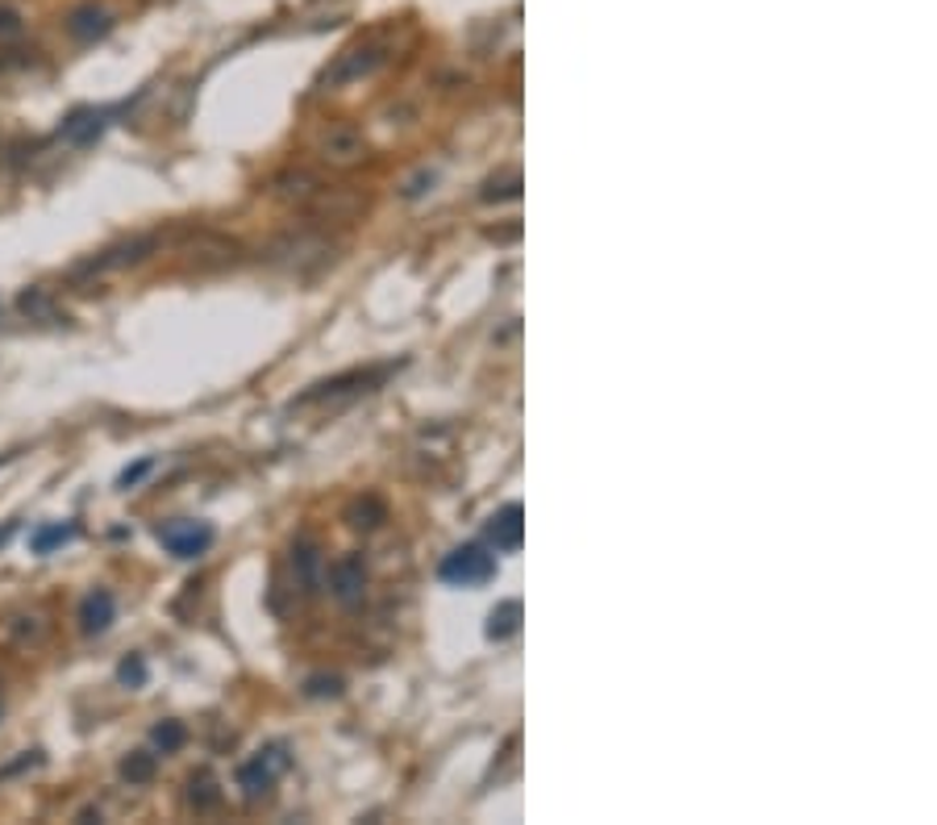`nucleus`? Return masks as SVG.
Segmentation results:
<instances>
[{
  "label": "nucleus",
  "instance_id": "1",
  "mask_svg": "<svg viewBox=\"0 0 937 825\" xmlns=\"http://www.w3.org/2000/svg\"><path fill=\"white\" fill-rule=\"evenodd\" d=\"M446 584H459V589H475V584H488L496 575V555H488L484 546H454L450 555L438 567Z\"/></svg>",
  "mask_w": 937,
  "mask_h": 825
},
{
  "label": "nucleus",
  "instance_id": "2",
  "mask_svg": "<svg viewBox=\"0 0 937 825\" xmlns=\"http://www.w3.org/2000/svg\"><path fill=\"white\" fill-rule=\"evenodd\" d=\"M283 767H288V751H283V747H267V751H258V755H251L238 767V788H242L251 801H258V797H267V792L276 788V779H280Z\"/></svg>",
  "mask_w": 937,
  "mask_h": 825
},
{
  "label": "nucleus",
  "instance_id": "3",
  "mask_svg": "<svg viewBox=\"0 0 937 825\" xmlns=\"http://www.w3.org/2000/svg\"><path fill=\"white\" fill-rule=\"evenodd\" d=\"M155 538L175 555V559H200L212 546V525L205 521H163Z\"/></svg>",
  "mask_w": 937,
  "mask_h": 825
},
{
  "label": "nucleus",
  "instance_id": "4",
  "mask_svg": "<svg viewBox=\"0 0 937 825\" xmlns=\"http://www.w3.org/2000/svg\"><path fill=\"white\" fill-rule=\"evenodd\" d=\"M388 376V367H372V372H346V376H333L313 384L305 397H296V409H308V404L321 401H338V397H351V392H372L379 379Z\"/></svg>",
  "mask_w": 937,
  "mask_h": 825
},
{
  "label": "nucleus",
  "instance_id": "5",
  "mask_svg": "<svg viewBox=\"0 0 937 825\" xmlns=\"http://www.w3.org/2000/svg\"><path fill=\"white\" fill-rule=\"evenodd\" d=\"M329 592L346 609L363 600V592H367V563H363V555H342L338 563L329 567Z\"/></svg>",
  "mask_w": 937,
  "mask_h": 825
},
{
  "label": "nucleus",
  "instance_id": "6",
  "mask_svg": "<svg viewBox=\"0 0 937 825\" xmlns=\"http://www.w3.org/2000/svg\"><path fill=\"white\" fill-rule=\"evenodd\" d=\"M109 29H113V17H109V9L96 4V0H88V4H80V9H71L68 13V34L75 43H96V38H105Z\"/></svg>",
  "mask_w": 937,
  "mask_h": 825
},
{
  "label": "nucleus",
  "instance_id": "7",
  "mask_svg": "<svg viewBox=\"0 0 937 825\" xmlns=\"http://www.w3.org/2000/svg\"><path fill=\"white\" fill-rule=\"evenodd\" d=\"M109 109H75L63 125H59V138H68L71 146H93L100 134H105V125H109Z\"/></svg>",
  "mask_w": 937,
  "mask_h": 825
},
{
  "label": "nucleus",
  "instance_id": "8",
  "mask_svg": "<svg viewBox=\"0 0 937 825\" xmlns=\"http://www.w3.org/2000/svg\"><path fill=\"white\" fill-rule=\"evenodd\" d=\"M113 617H118V600H113V592L109 589H96L80 600V630L88 638L105 634V630L113 626Z\"/></svg>",
  "mask_w": 937,
  "mask_h": 825
},
{
  "label": "nucleus",
  "instance_id": "9",
  "mask_svg": "<svg viewBox=\"0 0 937 825\" xmlns=\"http://www.w3.org/2000/svg\"><path fill=\"white\" fill-rule=\"evenodd\" d=\"M525 513H521V505H504L500 513H492V521H488V543L500 550V555H513L516 546H521V538H525Z\"/></svg>",
  "mask_w": 937,
  "mask_h": 825
},
{
  "label": "nucleus",
  "instance_id": "10",
  "mask_svg": "<svg viewBox=\"0 0 937 825\" xmlns=\"http://www.w3.org/2000/svg\"><path fill=\"white\" fill-rule=\"evenodd\" d=\"M155 251V238H134L125 246H113L105 255H96L93 263H84V271H118V267H130V263H142Z\"/></svg>",
  "mask_w": 937,
  "mask_h": 825
},
{
  "label": "nucleus",
  "instance_id": "11",
  "mask_svg": "<svg viewBox=\"0 0 937 825\" xmlns=\"http://www.w3.org/2000/svg\"><path fill=\"white\" fill-rule=\"evenodd\" d=\"M375 63H379V54H375L372 47H354L326 71V84L329 88H333V84H351V80H358V75H367Z\"/></svg>",
  "mask_w": 937,
  "mask_h": 825
},
{
  "label": "nucleus",
  "instance_id": "12",
  "mask_svg": "<svg viewBox=\"0 0 937 825\" xmlns=\"http://www.w3.org/2000/svg\"><path fill=\"white\" fill-rule=\"evenodd\" d=\"M187 804H192L196 813H212V809L221 804V788H217L212 772H196V776L187 779Z\"/></svg>",
  "mask_w": 937,
  "mask_h": 825
},
{
  "label": "nucleus",
  "instance_id": "13",
  "mask_svg": "<svg viewBox=\"0 0 937 825\" xmlns=\"http://www.w3.org/2000/svg\"><path fill=\"white\" fill-rule=\"evenodd\" d=\"M71 538H75V525H71V521H54V525H42V530L29 534V550H34V555H50V550L68 546Z\"/></svg>",
  "mask_w": 937,
  "mask_h": 825
},
{
  "label": "nucleus",
  "instance_id": "14",
  "mask_svg": "<svg viewBox=\"0 0 937 825\" xmlns=\"http://www.w3.org/2000/svg\"><path fill=\"white\" fill-rule=\"evenodd\" d=\"M516 626H521V605H516V600H500L492 614H488V638H492V642L513 638Z\"/></svg>",
  "mask_w": 937,
  "mask_h": 825
},
{
  "label": "nucleus",
  "instance_id": "15",
  "mask_svg": "<svg viewBox=\"0 0 937 825\" xmlns=\"http://www.w3.org/2000/svg\"><path fill=\"white\" fill-rule=\"evenodd\" d=\"M159 772V759L150 755V751H134V755L121 759V779L125 784H150Z\"/></svg>",
  "mask_w": 937,
  "mask_h": 825
},
{
  "label": "nucleus",
  "instance_id": "16",
  "mask_svg": "<svg viewBox=\"0 0 937 825\" xmlns=\"http://www.w3.org/2000/svg\"><path fill=\"white\" fill-rule=\"evenodd\" d=\"M292 563H296V571H301V584H305V592L317 589V567H321V559H317V546L301 543L296 550H292Z\"/></svg>",
  "mask_w": 937,
  "mask_h": 825
},
{
  "label": "nucleus",
  "instance_id": "17",
  "mask_svg": "<svg viewBox=\"0 0 937 825\" xmlns=\"http://www.w3.org/2000/svg\"><path fill=\"white\" fill-rule=\"evenodd\" d=\"M17 308H22L29 321H54V305H50V296L42 292V288H29V292H22Z\"/></svg>",
  "mask_w": 937,
  "mask_h": 825
},
{
  "label": "nucleus",
  "instance_id": "18",
  "mask_svg": "<svg viewBox=\"0 0 937 825\" xmlns=\"http://www.w3.org/2000/svg\"><path fill=\"white\" fill-rule=\"evenodd\" d=\"M150 738H155V747H159L163 755H171V751H180V747H184L187 730L180 726V721H163V726H155V730H150Z\"/></svg>",
  "mask_w": 937,
  "mask_h": 825
},
{
  "label": "nucleus",
  "instance_id": "19",
  "mask_svg": "<svg viewBox=\"0 0 937 825\" xmlns=\"http://www.w3.org/2000/svg\"><path fill=\"white\" fill-rule=\"evenodd\" d=\"M513 196H521V175H516V171L484 184V201H488V205H492V201H513Z\"/></svg>",
  "mask_w": 937,
  "mask_h": 825
},
{
  "label": "nucleus",
  "instance_id": "20",
  "mask_svg": "<svg viewBox=\"0 0 937 825\" xmlns=\"http://www.w3.org/2000/svg\"><path fill=\"white\" fill-rule=\"evenodd\" d=\"M118 680H121L125 688H142V684H146V659H142V655H130V659H121Z\"/></svg>",
  "mask_w": 937,
  "mask_h": 825
},
{
  "label": "nucleus",
  "instance_id": "21",
  "mask_svg": "<svg viewBox=\"0 0 937 825\" xmlns=\"http://www.w3.org/2000/svg\"><path fill=\"white\" fill-rule=\"evenodd\" d=\"M326 150L333 155V159L351 163L354 155H358V138H354V134H346V130H338V134H333V138L326 142Z\"/></svg>",
  "mask_w": 937,
  "mask_h": 825
},
{
  "label": "nucleus",
  "instance_id": "22",
  "mask_svg": "<svg viewBox=\"0 0 937 825\" xmlns=\"http://www.w3.org/2000/svg\"><path fill=\"white\" fill-rule=\"evenodd\" d=\"M150 472H155V459H138L134 468H125V472L118 475V488H121V493H130V488H138V484Z\"/></svg>",
  "mask_w": 937,
  "mask_h": 825
},
{
  "label": "nucleus",
  "instance_id": "23",
  "mask_svg": "<svg viewBox=\"0 0 937 825\" xmlns=\"http://www.w3.org/2000/svg\"><path fill=\"white\" fill-rule=\"evenodd\" d=\"M338 692H342V680H338V676H313V680H308V696H338Z\"/></svg>",
  "mask_w": 937,
  "mask_h": 825
},
{
  "label": "nucleus",
  "instance_id": "24",
  "mask_svg": "<svg viewBox=\"0 0 937 825\" xmlns=\"http://www.w3.org/2000/svg\"><path fill=\"white\" fill-rule=\"evenodd\" d=\"M17 29H22L17 9H0V34H17Z\"/></svg>",
  "mask_w": 937,
  "mask_h": 825
},
{
  "label": "nucleus",
  "instance_id": "25",
  "mask_svg": "<svg viewBox=\"0 0 937 825\" xmlns=\"http://www.w3.org/2000/svg\"><path fill=\"white\" fill-rule=\"evenodd\" d=\"M13 530H17V521H4V525H0V546L13 538Z\"/></svg>",
  "mask_w": 937,
  "mask_h": 825
}]
</instances>
